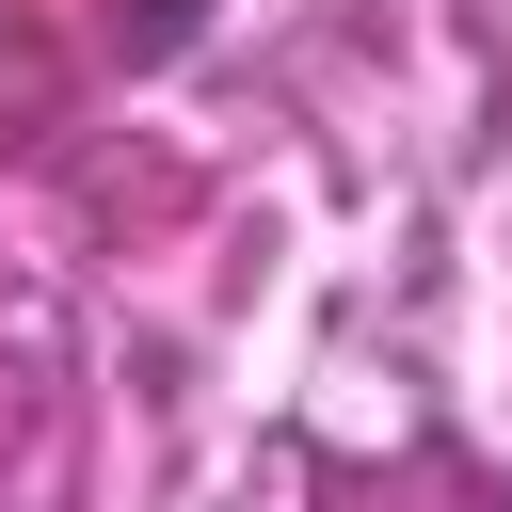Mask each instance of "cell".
I'll use <instances>...</instances> for the list:
<instances>
[{"label":"cell","instance_id":"2","mask_svg":"<svg viewBox=\"0 0 512 512\" xmlns=\"http://www.w3.org/2000/svg\"><path fill=\"white\" fill-rule=\"evenodd\" d=\"M496 512H512V496H496Z\"/></svg>","mask_w":512,"mask_h":512},{"label":"cell","instance_id":"1","mask_svg":"<svg viewBox=\"0 0 512 512\" xmlns=\"http://www.w3.org/2000/svg\"><path fill=\"white\" fill-rule=\"evenodd\" d=\"M208 32V0H112V64H176Z\"/></svg>","mask_w":512,"mask_h":512}]
</instances>
